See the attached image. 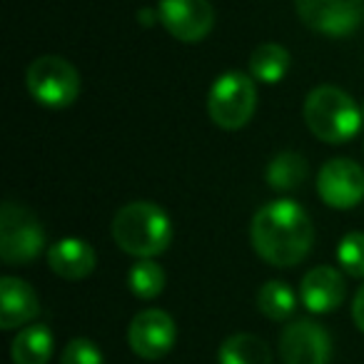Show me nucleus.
Listing matches in <instances>:
<instances>
[{"instance_id":"obj_1","label":"nucleus","mask_w":364,"mask_h":364,"mask_svg":"<svg viewBox=\"0 0 364 364\" xmlns=\"http://www.w3.org/2000/svg\"><path fill=\"white\" fill-rule=\"evenodd\" d=\"M252 247L272 267H294L309 255L314 225L294 200H272L255 213L250 228Z\"/></svg>"},{"instance_id":"obj_2","label":"nucleus","mask_w":364,"mask_h":364,"mask_svg":"<svg viewBox=\"0 0 364 364\" xmlns=\"http://www.w3.org/2000/svg\"><path fill=\"white\" fill-rule=\"evenodd\" d=\"M112 240L122 252L132 255L137 259L155 257L170 247L172 225L170 218L155 203H127L117 210L112 220Z\"/></svg>"},{"instance_id":"obj_3","label":"nucleus","mask_w":364,"mask_h":364,"mask_svg":"<svg viewBox=\"0 0 364 364\" xmlns=\"http://www.w3.org/2000/svg\"><path fill=\"white\" fill-rule=\"evenodd\" d=\"M362 110L344 90L334 85H319L304 100V122L327 145H344L362 127Z\"/></svg>"},{"instance_id":"obj_4","label":"nucleus","mask_w":364,"mask_h":364,"mask_svg":"<svg viewBox=\"0 0 364 364\" xmlns=\"http://www.w3.org/2000/svg\"><path fill=\"white\" fill-rule=\"evenodd\" d=\"M257 107V87L255 77L245 73L230 70L215 80L208 95L210 120L223 130H240L255 115Z\"/></svg>"},{"instance_id":"obj_5","label":"nucleus","mask_w":364,"mask_h":364,"mask_svg":"<svg viewBox=\"0 0 364 364\" xmlns=\"http://www.w3.org/2000/svg\"><path fill=\"white\" fill-rule=\"evenodd\" d=\"M26 82L31 95L53 110L73 105L80 95V73L60 55L36 58L26 73Z\"/></svg>"},{"instance_id":"obj_6","label":"nucleus","mask_w":364,"mask_h":364,"mask_svg":"<svg viewBox=\"0 0 364 364\" xmlns=\"http://www.w3.org/2000/svg\"><path fill=\"white\" fill-rule=\"evenodd\" d=\"M46 245L41 220L8 200L0 213V257L6 264H31Z\"/></svg>"},{"instance_id":"obj_7","label":"nucleus","mask_w":364,"mask_h":364,"mask_svg":"<svg viewBox=\"0 0 364 364\" xmlns=\"http://www.w3.org/2000/svg\"><path fill=\"white\" fill-rule=\"evenodd\" d=\"M302 23L322 36L342 38L364 21V0H294Z\"/></svg>"},{"instance_id":"obj_8","label":"nucleus","mask_w":364,"mask_h":364,"mask_svg":"<svg viewBox=\"0 0 364 364\" xmlns=\"http://www.w3.org/2000/svg\"><path fill=\"white\" fill-rule=\"evenodd\" d=\"M317 193L329 208L352 210L364 200V170L349 157H334L319 170Z\"/></svg>"},{"instance_id":"obj_9","label":"nucleus","mask_w":364,"mask_h":364,"mask_svg":"<svg viewBox=\"0 0 364 364\" xmlns=\"http://www.w3.org/2000/svg\"><path fill=\"white\" fill-rule=\"evenodd\" d=\"M279 357L284 364H327L332 337L312 319H294L279 334Z\"/></svg>"},{"instance_id":"obj_10","label":"nucleus","mask_w":364,"mask_h":364,"mask_svg":"<svg viewBox=\"0 0 364 364\" xmlns=\"http://www.w3.org/2000/svg\"><path fill=\"white\" fill-rule=\"evenodd\" d=\"M157 18L172 38L198 43L213 31L215 8L210 0H160Z\"/></svg>"},{"instance_id":"obj_11","label":"nucleus","mask_w":364,"mask_h":364,"mask_svg":"<svg viewBox=\"0 0 364 364\" xmlns=\"http://www.w3.org/2000/svg\"><path fill=\"white\" fill-rule=\"evenodd\" d=\"M177 339V327L175 319L162 309H142L140 314H135L127 329V342L130 349L140 359L155 362V359L165 357L172 349Z\"/></svg>"},{"instance_id":"obj_12","label":"nucleus","mask_w":364,"mask_h":364,"mask_svg":"<svg viewBox=\"0 0 364 364\" xmlns=\"http://www.w3.org/2000/svg\"><path fill=\"white\" fill-rule=\"evenodd\" d=\"M299 297H302V304L309 309V312H317V314L334 312V309L344 302L342 274H339L334 267H327V264L312 267L302 277Z\"/></svg>"},{"instance_id":"obj_13","label":"nucleus","mask_w":364,"mask_h":364,"mask_svg":"<svg viewBox=\"0 0 364 364\" xmlns=\"http://www.w3.org/2000/svg\"><path fill=\"white\" fill-rule=\"evenodd\" d=\"M41 312L36 289L18 277L0 279V329H18Z\"/></svg>"},{"instance_id":"obj_14","label":"nucleus","mask_w":364,"mask_h":364,"mask_svg":"<svg viewBox=\"0 0 364 364\" xmlns=\"http://www.w3.org/2000/svg\"><path fill=\"white\" fill-rule=\"evenodd\" d=\"M95 262V250L80 237H63L48 250V264L63 279H85Z\"/></svg>"},{"instance_id":"obj_15","label":"nucleus","mask_w":364,"mask_h":364,"mask_svg":"<svg viewBox=\"0 0 364 364\" xmlns=\"http://www.w3.org/2000/svg\"><path fill=\"white\" fill-rule=\"evenodd\" d=\"M220 364H272V352L267 342L257 334L240 332L223 342L218 352Z\"/></svg>"},{"instance_id":"obj_16","label":"nucleus","mask_w":364,"mask_h":364,"mask_svg":"<svg viewBox=\"0 0 364 364\" xmlns=\"http://www.w3.org/2000/svg\"><path fill=\"white\" fill-rule=\"evenodd\" d=\"M13 362L16 364H48L53 357V334L46 324H31L13 339Z\"/></svg>"},{"instance_id":"obj_17","label":"nucleus","mask_w":364,"mask_h":364,"mask_svg":"<svg viewBox=\"0 0 364 364\" xmlns=\"http://www.w3.org/2000/svg\"><path fill=\"white\" fill-rule=\"evenodd\" d=\"M289 70V53L277 43H262L255 48L250 55V73L255 80L264 82V85H274L279 82Z\"/></svg>"},{"instance_id":"obj_18","label":"nucleus","mask_w":364,"mask_h":364,"mask_svg":"<svg viewBox=\"0 0 364 364\" xmlns=\"http://www.w3.org/2000/svg\"><path fill=\"white\" fill-rule=\"evenodd\" d=\"M307 177V162L297 152H279L267 165V182L269 188L277 193H289V190L302 188Z\"/></svg>"},{"instance_id":"obj_19","label":"nucleus","mask_w":364,"mask_h":364,"mask_svg":"<svg viewBox=\"0 0 364 364\" xmlns=\"http://www.w3.org/2000/svg\"><path fill=\"white\" fill-rule=\"evenodd\" d=\"M257 307L264 317L274 319V322H284L292 317L294 307H297V297H294L292 287L282 279H269L259 287L257 292Z\"/></svg>"},{"instance_id":"obj_20","label":"nucleus","mask_w":364,"mask_h":364,"mask_svg":"<svg viewBox=\"0 0 364 364\" xmlns=\"http://www.w3.org/2000/svg\"><path fill=\"white\" fill-rule=\"evenodd\" d=\"M127 282H130V289L135 297L152 299L165 289V269H162L152 257L137 259V262L132 264Z\"/></svg>"},{"instance_id":"obj_21","label":"nucleus","mask_w":364,"mask_h":364,"mask_svg":"<svg viewBox=\"0 0 364 364\" xmlns=\"http://www.w3.org/2000/svg\"><path fill=\"white\" fill-rule=\"evenodd\" d=\"M337 262L349 277L364 279V232H349L337 245Z\"/></svg>"},{"instance_id":"obj_22","label":"nucleus","mask_w":364,"mask_h":364,"mask_svg":"<svg viewBox=\"0 0 364 364\" xmlns=\"http://www.w3.org/2000/svg\"><path fill=\"white\" fill-rule=\"evenodd\" d=\"M60 364H105L102 362V352L92 339L75 337L65 344L60 354Z\"/></svg>"},{"instance_id":"obj_23","label":"nucleus","mask_w":364,"mask_h":364,"mask_svg":"<svg viewBox=\"0 0 364 364\" xmlns=\"http://www.w3.org/2000/svg\"><path fill=\"white\" fill-rule=\"evenodd\" d=\"M352 319H354V324H357V329H362V332H364V284L357 289V294H354Z\"/></svg>"},{"instance_id":"obj_24","label":"nucleus","mask_w":364,"mask_h":364,"mask_svg":"<svg viewBox=\"0 0 364 364\" xmlns=\"http://www.w3.org/2000/svg\"><path fill=\"white\" fill-rule=\"evenodd\" d=\"M137 18H142V21H145V26H152V13L150 11H142Z\"/></svg>"},{"instance_id":"obj_25","label":"nucleus","mask_w":364,"mask_h":364,"mask_svg":"<svg viewBox=\"0 0 364 364\" xmlns=\"http://www.w3.org/2000/svg\"><path fill=\"white\" fill-rule=\"evenodd\" d=\"M362 115H364V102H362Z\"/></svg>"}]
</instances>
